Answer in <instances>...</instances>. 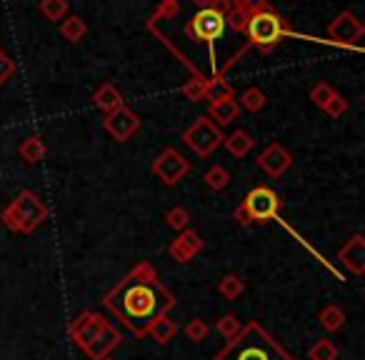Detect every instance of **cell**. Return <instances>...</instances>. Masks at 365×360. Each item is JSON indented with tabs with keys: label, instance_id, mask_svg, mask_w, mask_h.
Returning <instances> with one entry per match:
<instances>
[{
	"label": "cell",
	"instance_id": "cell-1",
	"mask_svg": "<svg viewBox=\"0 0 365 360\" xmlns=\"http://www.w3.org/2000/svg\"><path fill=\"white\" fill-rule=\"evenodd\" d=\"M103 305L128 333L143 338L158 318L175 308V295L160 283L150 263H138L108 290Z\"/></svg>",
	"mask_w": 365,
	"mask_h": 360
},
{
	"label": "cell",
	"instance_id": "cell-2",
	"mask_svg": "<svg viewBox=\"0 0 365 360\" xmlns=\"http://www.w3.org/2000/svg\"><path fill=\"white\" fill-rule=\"evenodd\" d=\"M225 13L223 8H198L193 16H188V21L175 23L160 6L150 16L148 23H155V26L175 28V33L182 38V43L188 41L195 48H208L210 68H213V78H223L218 71V63H215V41H220L225 33Z\"/></svg>",
	"mask_w": 365,
	"mask_h": 360
},
{
	"label": "cell",
	"instance_id": "cell-3",
	"mask_svg": "<svg viewBox=\"0 0 365 360\" xmlns=\"http://www.w3.org/2000/svg\"><path fill=\"white\" fill-rule=\"evenodd\" d=\"M213 360H295L260 323H245L235 338H230L215 353Z\"/></svg>",
	"mask_w": 365,
	"mask_h": 360
},
{
	"label": "cell",
	"instance_id": "cell-4",
	"mask_svg": "<svg viewBox=\"0 0 365 360\" xmlns=\"http://www.w3.org/2000/svg\"><path fill=\"white\" fill-rule=\"evenodd\" d=\"M0 220L11 233H36L43 223L48 220V205L43 203V198L33 190H23L13 198V203L8 205Z\"/></svg>",
	"mask_w": 365,
	"mask_h": 360
},
{
	"label": "cell",
	"instance_id": "cell-5",
	"mask_svg": "<svg viewBox=\"0 0 365 360\" xmlns=\"http://www.w3.org/2000/svg\"><path fill=\"white\" fill-rule=\"evenodd\" d=\"M288 33V23L280 18V13L273 11V8H265V11L248 16V26H245L243 36L248 38V43H245L248 48H258L263 53H270Z\"/></svg>",
	"mask_w": 365,
	"mask_h": 360
},
{
	"label": "cell",
	"instance_id": "cell-6",
	"mask_svg": "<svg viewBox=\"0 0 365 360\" xmlns=\"http://www.w3.org/2000/svg\"><path fill=\"white\" fill-rule=\"evenodd\" d=\"M223 128H218L208 115H200L188 130H182V143L198 158H208L223 145Z\"/></svg>",
	"mask_w": 365,
	"mask_h": 360
},
{
	"label": "cell",
	"instance_id": "cell-7",
	"mask_svg": "<svg viewBox=\"0 0 365 360\" xmlns=\"http://www.w3.org/2000/svg\"><path fill=\"white\" fill-rule=\"evenodd\" d=\"M240 205H243L245 213H248L250 225L270 223V220H275L280 213L278 193H275L273 188H268V185H255V188L245 195V200Z\"/></svg>",
	"mask_w": 365,
	"mask_h": 360
},
{
	"label": "cell",
	"instance_id": "cell-8",
	"mask_svg": "<svg viewBox=\"0 0 365 360\" xmlns=\"http://www.w3.org/2000/svg\"><path fill=\"white\" fill-rule=\"evenodd\" d=\"M190 173V163L175 150V148H165L160 155L153 160V175L160 180L163 185L173 188Z\"/></svg>",
	"mask_w": 365,
	"mask_h": 360
},
{
	"label": "cell",
	"instance_id": "cell-9",
	"mask_svg": "<svg viewBox=\"0 0 365 360\" xmlns=\"http://www.w3.org/2000/svg\"><path fill=\"white\" fill-rule=\"evenodd\" d=\"M103 128H106V133L115 143H128L138 130H140V118H138V113H133L128 106H123L103 118Z\"/></svg>",
	"mask_w": 365,
	"mask_h": 360
},
{
	"label": "cell",
	"instance_id": "cell-10",
	"mask_svg": "<svg viewBox=\"0 0 365 360\" xmlns=\"http://www.w3.org/2000/svg\"><path fill=\"white\" fill-rule=\"evenodd\" d=\"M328 36H330V41H335L338 46H355V43L365 36V26L350 11H343L330 21Z\"/></svg>",
	"mask_w": 365,
	"mask_h": 360
},
{
	"label": "cell",
	"instance_id": "cell-11",
	"mask_svg": "<svg viewBox=\"0 0 365 360\" xmlns=\"http://www.w3.org/2000/svg\"><path fill=\"white\" fill-rule=\"evenodd\" d=\"M108 325H110V323L106 320V315L93 313V310H86V313H81L71 323V328H68V335H71L73 343H76L78 348L83 350L93 338H96L98 333H101L103 328H108Z\"/></svg>",
	"mask_w": 365,
	"mask_h": 360
},
{
	"label": "cell",
	"instance_id": "cell-12",
	"mask_svg": "<svg viewBox=\"0 0 365 360\" xmlns=\"http://www.w3.org/2000/svg\"><path fill=\"white\" fill-rule=\"evenodd\" d=\"M258 168L268 178H283L285 173L293 168V155H290V150H285L280 143H270L258 155Z\"/></svg>",
	"mask_w": 365,
	"mask_h": 360
},
{
	"label": "cell",
	"instance_id": "cell-13",
	"mask_svg": "<svg viewBox=\"0 0 365 360\" xmlns=\"http://www.w3.org/2000/svg\"><path fill=\"white\" fill-rule=\"evenodd\" d=\"M203 245H205V240L200 238L195 230L185 228L182 233H178V238L170 243L168 253H170V258L175 260V263H190V260L203 250Z\"/></svg>",
	"mask_w": 365,
	"mask_h": 360
},
{
	"label": "cell",
	"instance_id": "cell-14",
	"mask_svg": "<svg viewBox=\"0 0 365 360\" xmlns=\"http://www.w3.org/2000/svg\"><path fill=\"white\" fill-rule=\"evenodd\" d=\"M338 263L345 270H350L353 275L365 273V238L360 233H355L343 248L338 250Z\"/></svg>",
	"mask_w": 365,
	"mask_h": 360
},
{
	"label": "cell",
	"instance_id": "cell-15",
	"mask_svg": "<svg viewBox=\"0 0 365 360\" xmlns=\"http://www.w3.org/2000/svg\"><path fill=\"white\" fill-rule=\"evenodd\" d=\"M120 340H123L120 330H115L113 325H108V328H103L101 333H98L96 338L83 348V353H86L91 360H103V358H108L118 345H120Z\"/></svg>",
	"mask_w": 365,
	"mask_h": 360
},
{
	"label": "cell",
	"instance_id": "cell-16",
	"mask_svg": "<svg viewBox=\"0 0 365 360\" xmlns=\"http://www.w3.org/2000/svg\"><path fill=\"white\" fill-rule=\"evenodd\" d=\"M91 101H93V106L103 113V115H108V113H113V110H118V108L125 106V101H123V93L118 91L113 83H103V86H98V91L93 93Z\"/></svg>",
	"mask_w": 365,
	"mask_h": 360
},
{
	"label": "cell",
	"instance_id": "cell-17",
	"mask_svg": "<svg viewBox=\"0 0 365 360\" xmlns=\"http://www.w3.org/2000/svg\"><path fill=\"white\" fill-rule=\"evenodd\" d=\"M238 101L235 98H230V101H218V103H210V110H208V118L215 123L218 128H225L230 125V123L238 120Z\"/></svg>",
	"mask_w": 365,
	"mask_h": 360
},
{
	"label": "cell",
	"instance_id": "cell-18",
	"mask_svg": "<svg viewBox=\"0 0 365 360\" xmlns=\"http://www.w3.org/2000/svg\"><path fill=\"white\" fill-rule=\"evenodd\" d=\"M223 145L233 158H245L255 148V140H253V135H250L248 130H235V133H230V135L225 138Z\"/></svg>",
	"mask_w": 365,
	"mask_h": 360
},
{
	"label": "cell",
	"instance_id": "cell-19",
	"mask_svg": "<svg viewBox=\"0 0 365 360\" xmlns=\"http://www.w3.org/2000/svg\"><path fill=\"white\" fill-rule=\"evenodd\" d=\"M61 36L68 43H81L88 36V23L81 16H66L61 21Z\"/></svg>",
	"mask_w": 365,
	"mask_h": 360
},
{
	"label": "cell",
	"instance_id": "cell-20",
	"mask_svg": "<svg viewBox=\"0 0 365 360\" xmlns=\"http://www.w3.org/2000/svg\"><path fill=\"white\" fill-rule=\"evenodd\" d=\"M18 153H21V158L28 163V165H38V163L46 158V143H43L38 135H28L26 140L21 143Z\"/></svg>",
	"mask_w": 365,
	"mask_h": 360
},
{
	"label": "cell",
	"instance_id": "cell-21",
	"mask_svg": "<svg viewBox=\"0 0 365 360\" xmlns=\"http://www.w3.org/2000/svg\"><path fill=\"white\" fill-rule=\"evenodd\" d=\"M148 335H150L153 340H155L158 345H165V343H170L173 338L178 335V325H175V320H170L168 315H163V318H158L155 323L148 328Z\"/></svg>",
	"mask_w": 365,
	"mask_h": 360
},
{
	"label": "cell",
	"instance_id": "cell-22",
	"mask_svg": "<svg viewBox=\"0 0 365 360\" xmlns=\"http://www.w3.org/2000/svg\"><path fill=\"white\" fill-rule=\"evenodd\" d=\"M318 323H320V328H323L325 333H338V330L345 325L343 308H340V305H325V308L320 310V315H318Z\"/></svg>",
	"mask_w": 365,
	"mask_h": 360
},
{
	"label": "cell",
	"instance_id": "cell-23",
	"mask_svg": "<svg viewBox=\"0 0 365 360\" xmlns=\"http://www.w3.org/2000/svg\"><path fill=\"white\" fill-rule=\"evenodd\" d=\"M230 98H235V93L233 86L225 78H208L205 81V101L218 103V101H230Z\"/></svg>",
	"mask_w": 365,
	"mask_h": 360
},
{
	"label": "cell",
	"instance_id": "cell-24",
	"mask_svg": "<svg viewBox=\"0 0 365 360\" xmlns=\"http://www.w3.org/2000/svg\"><path fill=\"white\" fill-rule=\"evenodd\" d=\"M38 11H41V16H46V21L61 23L68 16V11H71V3L68 0H41Z\"/></svg>",
	"mask_w": 365,
	"mask_h": 360
},
{
	"label": "cell",
	"instance_id": "cell-25",
	"mask_svg": "<svg viewBox=\"0 0 365 360\" xmlns=\"http://www.w3.org/2000/svg\"><path fill=\"white\" fill-rule=\"evenodd\" d=\"M265 103H268V98H265V93L260 91V88H248V91H243V96H240V103L238 108H243V110L248 113H260L265 108Z\"/></svg>",
	"mask_w": 365,
	"mask_h": 360
},
{
	"label": "cell",
	"instance_id": "cell-26",
	"mask_svg": "<svg viewBox=\"0 0 365 360\" xmlns=\"http://www.w3.org/2000/svg\"><path fill=\"white\" fill-rule=\"evenodd\" d=\"M205 185H208L210 190H215V193H220V190H225L228 188V183H230V173L225 170L223 165H213L208 173H205Z\"/></svg>",
	"mask_w": 365,
	"mask_h": 360
},
{
	"label": "cell",
	"instance_id": "cell-27",
	"mask_svg": "<svg viewBox=\"0 0 365 360\" xmlns=\"http://www.w3.org/2000/svg\"><path fill=\"white\" fill-rule=\"evenodd\" d=\"M243 290H245V283L240 280V275H233V273L220 278V283H218V293L223 295L225 300H235Z\"/></svg>",
	"mask_w": 365,
	"mask_h": 360
},
{
	"label": "cell",
	"instance_id": "cell-28",
	"mask_svg": "<svg viewBox=\"0 0 365 360\" xmlns=\"http://www.w3.org/2000/svg\"><path fill=\"white\" fill-rule=\"evenodd\" d=\"M165 223H168V228L182 233V230L188 228V223H190V213L182 208V205H175V208H170L165 213Z\"/></svg>",
	"mask_w": 365,
	"mask_h": 360
},
{
	"label": "cell",
	"instance_id": "cell-29",
	"mask_svg": "<svg viewBox=\"0 0 365 360\" xmlns=\"http://www.w3.org/2000/svg\"><path fill=\"white\" fill-rule=\"evenodd\" d=\"M240 328H243V323H240L238 315H233V313L223 315V318H218V323H215V330H218L225 340L235 338V335L240 333Z\"/></svg>",
	"mask_w": 365,
	"mask_h": 360
},
{
	"label": "cell",
	"instance_id": "cell-30",
	"mask_svg": "<svg viewBox=\"0 0 365 360\" xmlns=\"http://www.w3.org/2000/svg\"><path fill=\"white\" fill-rule=\"evenodd\" d=\"M335 96V88L330 86V83H315L313 88H310V101H313V106L315 108H320L323 110L325 106H328V101Z\"/></svg>",
	"mask_w": 365,
	"mask_h": 360
},
{
	"label": "cell",
	"instance_id": "cell-31",
	"mask_svg": "<svg viewBox=\"0 0 365 360\" xmlns=\"http://www.w3.org/2000/svg\"><path fill=\"white\" fill-rule=\"evenodd\" d=\"M308 358L310 360H335V358H338V348H335L333 340L323 338V340H318L313 348H310Z\"/></svg>",
	"mask_w": 365,
	"mask_h": 360
},
{
	"label": "cell",
	"instance_id": "cell-32",
	"mask_svg": "<svg viewBox=\"0 0 365 360\" xmlns=\"http://www.w3.org/2000/svg\"><path fill=\"white\" fill-rule=\"evenodd\" d=\"M208 335H210V325L203 318H193L185 325V338L193 340V343H203V340H208Z\"/></svg>",
	"mask_w": 365,
	"mask_h": 360
},
{
	"label": "cell",
	"instance_id": "cell-33",
	"mask_svg": "<svg viewBox=\"0 0 365 360\" xmlns=\"http://www.w3.org/2000/svg\"><path fill=\"white\" fill-rule=\"evenodd\" d=\"M182 96H185V101H190V103L205 101V81L203 78H190V81H185V86H182Z\"/></svg>",
	"mask_w": 365,
	"mask_h": 360
},
{
	"label": "cell",
	"instance_id": "cell-34",
	"mask_svg": "<svg viewBox=\"0 0 365 360\" xmlns=\"http://www.w3.org/2000/svg\"><path fill=\"white\" fill-rule=\"evenodd\" d=\"M225 26H230V31L238 33V36H243L245 26H248V16H245L243 11H238V8L230 6V11L225 13Z\"/></svg>",
	"mask_w": 365,
	"mask_h": 360
},
{
	"label": "cell",
	"instance_id": "cell-35",
	"mask_svg": "<svg viewBox=\"0 0 365 360\" xmlns=\"http://www.w3.org/2000/svg\"><path fill=\"white\" fill-rule=\"evenodd\" d=\"M230 6L238 8V11H243L245 16H253V13L265 11V8H273L268 0H230Z\"/></svg>",
	"mask_w": 365,
	"mask_h": 360
},
{
	"label": "cell",
	"instance_id": "cell-36",
	"mask_svg": "<svg viewBox=\"0 0 365 360\" xmlns=\"http://www.w3.org/2000/svg\"><path fill=\"white\" fill-rule=\"evenodd\" d=\"M16 71H18L16 61H13V58L0 48V86H6V83L16 76Z\"/></svg>",
	"mask_w": 365,
	"mask_h": 360
},
{
	"label": "cell",
	"instance_id": "cell-37",
	"mask_svg": "<svg viewBox=\"0 0 365 360\" xmlns=\"http://www.w3.org/2000/svg\"><path fill=\"white\" fill-rule=\"evenodd\" d=\"M325 110V115H330V118H343L345 113H348V101H345L340 93H335L333 98L328 101V106L323 108Z\"/></svg>",
	"mask_w": 365,
	"mask_h": 360
},
{
	"label": "cell",
	"instance_id": "cell-38",
	"mask_svg": "<svg viewBox=\"0 0 365 360\" xmlns=\"http://www.w3.org/2000/svg\"><path fill=\"white\" fill-rule=\"evenodd\" d=\"M195 8H223L230 11V0H190Z\"/></svg>",
	"mask_w": 365,
	"mask_h": 360
},
{
	"label": "cell",
	"instance_id": "cell-39",
	"mask_svg": "<svg viewBox=\"0 0 365 360\" xmlns=\"http://www.w3.org/2000/svg\"><path fill=\"white\" fill-rule=\"evenodd\" d=\"M233 220L238 225H243V228H248V225H250V218H248V213H245L243 205H238V208L233 210Z\"/></svg>",
	"mask_w": 365,
	"mask_h": 360
},
{
	"label": "cell",
	"instance_id": "cell-40",
	"mask_svg": "<svg viewBox=\"0 0 365 360\" xmlns=\"http://www.w3.org/2000/svg\"><path fill=\"white\" fill-rule=\"evenodd\" d=\"M103 360H113V358H110V355H108V358H103Z\"/></svg>",
	"mask_w": 365,
	"mask_h": 360
}]
</instances>
